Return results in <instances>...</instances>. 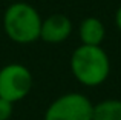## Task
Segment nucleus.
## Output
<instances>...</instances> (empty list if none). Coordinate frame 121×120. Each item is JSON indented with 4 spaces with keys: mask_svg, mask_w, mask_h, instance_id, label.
<instances>
[{
    "mask_svg": "<svg viewBox=\"0 0 121 120\" xmlns=\"http://www.w3.org/2000/svg\"><path fill=\"white\" fill-rule=\"evenodd\" d=\"M71 71L81 85L89 88L104 83L110 74V60L101 46L80 45L71 55Z\"/></svg>",
    "mask_w": 121,
    "mask_h": 120,
    "instance_id": "nucleus-1",
    "label": "nucleus"
},
{
    "mask_svg": "<svg viewBox=\"0 0 121 120\" xmlns=\"http://www.w3.org/2000/svg\"><path fill=\"white\" fill-rule=\"evenodd\" d=\"M43 18L32 5L15 2L3 12V29L9 40L20 45H28L40 39Z\"/></svg>",
    "mask_w": 121,
    "mask_h": 120,
    "instance_id": "nucleus-2",
    "label": "nucleus"
},
{
    "mask_svg": "<svg viewBox=\"0 0 121 120\" xmlns=\"http://www.w3.org/2000/svg\"><path fill=\"white\" fill-rule=\"evenodd\" d=\"M94 103L81 92H66L57 97L44 112L43 120H92Z\"/></svg>",
    "mask_w": 121,
    "mask_h": 120,
    "instance_id": "nucleus-3",
    "label": "nucleus"
},
{
    "mask_svg": "<svg viewBox=\"0 0 121 120\" xmlns=\"http://www.w3.org/2000/svg\"><path fill=\"white\" fill-rule=\"evenodd\" d=\"M34 85L32 72L22 63H8L0 69V97L11 103L23 100Z\"/></svg>",
    "mask_w": 121,
    "mask_h": 120,
    "instance_id": "nucleus-4",
    "label": "nucleus"
},
{
    "mask_svg": "<svg viewBox=\"0 0 121 120\" xmlns=\"http://www.w3.org/2000/svg\"><path fill=\"white\" fill-rule=\"evenodd\" d=\"M72 32V22L65 14H51L41 22L40 39L46 43H61Z\"/></svg>",
    "mask_w": 121,
    "mask_h": 120,
    "instance_id": "nucleus-5",
    "label": "nucleus"
},
{
    "mask_svg": "<svg viewBox=\"0 0 121 120\" xmlns=\"http://www.w3.org/2000/svg\"><path fill=\"white\" fill-rule=\"evenodd\" d=\"M78 37L81 40V45L101 46L106 37V26L98 17H86L80 22Z\"/></svg>",
    "mask_w": 121,
    "mask_h": 120,
    "instance_id": "nucleus-6",
    "label": "nucleus"
},
{
    "mask_svg": "<svg viewBox=\"0 0 121 120\" xmlns=\"http://www.w3.org/2000/svg\"><path fill=\"white\" fill-rule=\"evenodd\" d=\"M92 120H121V100L106 99L95 103Z\"/></svg>",
    "mask_w": 121,
    "mask_h": 120,
    "instance_id": "nucleus-7",
    "label": "nucleus"
},
{
    "mask_svg": "<svg viewBox=\"0 0 121 120\" xmlns=\"http://www.w3.org/2000/svg\"><path fill=\"white\" fill-rule=\"evenodd\" d=\"M12 106L14 103L0 97V120H9L12 115Z\"/></svg>",
    "mask_w": 121,
    "mask_h": 120,
    "instance_id": "nucleus-8",
    "label": "nucleus"
},
{
    "mask_svg": "<svg viewBox=\"0 0 121 120\" xmlns=\"http://www.w3.org/2000/svg\"><path fill=\"white\" fill-rule=\"evenodd\" d=\"M115 25L118 28V31L121 32V6H118V9L115 11Z\"/></svg>",
    "mask_w": 121,
    "mask_h": 120,
    "instance_id": "nucleus-9",
    "label": "nucleus"
}]
</instances>
